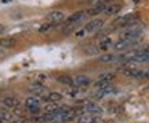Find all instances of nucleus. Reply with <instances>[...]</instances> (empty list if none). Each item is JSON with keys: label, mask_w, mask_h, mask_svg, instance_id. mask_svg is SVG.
Returning a JSON list of instances; mask_svg holds the SVG:
<instances>
[{"label": "nucleus", "mask_w": 149, "mask_h": 123, "mask_svg": "<svg viewBox=\"0 0 149 123\" xmlns=\"http://www.w3.org/2000/svg\"><path fill=\"white\" fill-rule=\"evenodd\" d=\"M66 21V15L61 10H53L47 15V23L53 24V26H58V24L64 23Z\"/></svg>", "instance_id": "obj_1"}, {"label": "nucleus", "mask_w": 149, "mask_h": 123, "mask_svg": "<svg viewBox=\"0 0 149 123\" xmlns=\"http://www.w3.org/2000/svg\"><path fill=\"white\" fill-rule=\"evenodd\" d=\"M85 16H87V13H85V11H77V13H74L71 18H66V21H64V30L72 29V27H74L77 23L84 21Z\"/></svg>", "instance_id": "obj_2"}, {"label": "nucleus", "mask_w": 149, "mask_h": 123, "mask_svg": "<svg viewBox=\"0 0 149 123\" xmlns=\"http://www.w3.org/2000/svg\"><path fill=\"white\" fill-rule=\"evenodd\" d=\"M104 26V21L101 19V18H95V19H91L90 23H87L85 24V27H84V30H85V34H91V32H98V30H101V27Z\"/></svg>", "instance_id": "obj_3"}, {"label": "nucleus", "mask_w": 149, "mask_h": 123, "mask_svg": "<svg viewBox=\"0 0 149 123\" xmlns=\"http://www.w3.org/2000/svg\"><path fill=\"white\" fill-rule=\"evenodd\" d=\"M2 104H3L5 109H16V107H19V97L18 96H13V94H8V96H3L2 97Z\"/></svg>", "instance_id": "obj_4"}, {"label": "nucleus", "mask_w": 149, "mask_h": 123, "mask_svg": "<svg viewBox=\"0 0 149 123\" xmlns=\"http://www.w3.org/2000/svg\"><path fill=\"white\" fill-rule=\"evenodd\" d=\"M136 45V40H125V39H119V42L114 43V50L116 51H128Z\"/></svg>", "instance_id": "obj_5"}, {"label": "nucleus", "mask_w": 149, "mask_h": 123, "mask_svg": "<svg viewBox=\"0 0 149 123\" xmlns=\"http://www.w3.org/2000/svg\"><path fill=\"white\" fill-rule=\"evenodd\" d=\"M90 83H91V78L88 77V75L79 74V75H75V77H74V86L75 88H87Z\"/></svg>", "instance_id": "obj_6"}, {"label": "nucleus", "mask_w": 149, "mask_h": 123, "mask_svg": "<svg viewBox=\"0 0 149 123\" xmlns=\"http://www.w3.org/2000/svg\"><path fill=\"white\" fill-rule=\"evenodd\" d=\"M133 23H135V16H133V15H127V16H123V18H117L112 23V27H125V26L133 24Z\"/></svg>", "instance_id": "obj_7"}, {"label": "nucleus", "mask_w": 149, "mask_h": 123, "mask_svg": "<svg viewBox=\"0 0 149 123\" xmlns=\"http://www.w3.org/2000/svg\"><path fill=\"white\" fill-rule=\"evenodd\" d=\"M40 96L39 94H31V96H27L26 97V109L29 110V109H34V107H40Z\"/></svg>", "instance_id": "obj_8"}, {"label": "nucleus", "mask_w": 149, "mask_h": 123, "mask_svg": "<svg viewBox=\"0 0 149 123\" xmlns=\"http://www.w3.org/2000/svg\"><path fill=\"white\" fill-rule=\"evenodd\" d=\"M141 35V30L139 29H127L120 34V39H125V40H136L138 37Z\"/></svg>", "instance_id": "obj_9"}, {"label": "nucleus", "mask_w": 149, "mask_h": 123, "mask_svg": "<svg viewBox=\"0 0 149 123\" xmlns=\"http://www.w3.org/2000/svg\"><path fill=\"white\" fill-rule=\"evenodd\" d=\"M106 5H107V3H98V5H93L91 8L85 10V13H87V16H96V15H100V13H104V10H106Z\"/></svg>", "instance_id": "obj_10"}, {"label": "nucleus", "mask_w": 149, "mask_h": 123, "mask_svg": "<svg viewBox=\"0 0 149 123\" xmlns=\"http://www.w3.org/2000/svg\"><path fill=\"white\" fill-rule=\"evenodd\" d=\"M40 99L47 101V102H58V101L63 99V94L58 93V91H52V93H48V94H42Z\"/></svg>", "instance_id": "obj_11"}, {"label": "nucleus", "mask_w": 149, "mask_h": 123, "mask_svg": "<svg viewBox=\"0 0 149 123\" xmlns=\"http://www.w3.org/2000/svg\"><path fill=\"white\" fill-rule=\"evenodd\" d=\"M0 122L2 123H11L13 122V113L10 109H2L0 110Z\"/></svg>", "instance_id": "obj_12"}, {"label": "nucleus", "mask_w": 149, "mask_h": 123, "mask_svg": "<svg viewBox=\"0 0 149 123\" xmlns=\"http://www.w3.org/2000/svg\"><path fill=\"white\" fill-rule=\"evenodd\" d=\"M13 46H16V39H13V37L0 39V48H13Z\"/></svg>", "instance_id": "obj_13"}, {"label": "nucleus", "mask_w": 149, "mask_h": 123, "mask_svg": "<svg viewBox=\"0 0 149 123\" xmlns=\"http://www.w3.org/2000/svg\"><path fill=\"white\" fill-rule=\"evenodd\" d=\"M123 74L125 75H128V77H135V78H141V77H144V74H143L139 69H135V67H127V69H123Z\"/></svg>", "instance_id": "obj_14"}, {"label": "nucleus", "mask_w": 149, "mask_h": 123, "mask_svg": "<svg viewBox=\"0 0 149 123\" xmlns=\"http://www.w3.org/2000/svg\"><path fill=\"white\" fill-rule=\"evenodd\" d=\"M58 82L66 86H74V77H71V75H59Z\"/></svg>", "instance_id": "obj_15"}, {"label": "nucleus", "mask_w": 149, "mask_h": 123, "mask_svg": "<svg viewBox=\"0 0 149 123\" xmlns=\"http://www.w3.org/2000/svg\"><path fill=\"white\" fill-rule=\"evenodd\" d=\"M29 90L32 91L34 94H39L40 91L45 90V85H43L42 82H32V83H31V86H29Z\"/></svg>", "instance_id": "obj_16"}, {"label": "nucleus", "mask_w": 149, "mask_h": 123, "mask_svg": "<svg viewBox=\"0 0 149 123\" xmlns=\"http://www.w3.org/2000/svg\"><path fill=\"white\" fill-rule=\"evenodd\" d=\"M116 59H117L116 55H103V56L98 58V61H100V62H114Z\"/></svg>", "instance_id": "obj_17"}, {"label": "nucleus", "mask_w": 149, "mask_h": 123, "mask_svg": "<svg viewBox=\"0 0 149 123\" xmlns=\"http://www.w3.org/2000/svg\"><path fill=\"white\" fill-rule=\"evenodd\" d=\"M114 77H116V74L114 72H106V74H101L100 77H98V80H104V82H112Z\"/></svg>", "instance_id": "obj_18"}, {"label": "nucleus", "mask_w": 149, "mask_h": 123, "mask_svg": "<svg viewBox=\"0 0 149 123\" xmlns=\"http://www.w3.org/2000/svg\"><path fill=\"white\" fill-rule=\"evenodd\" d=\"M119 5H106V10H104V13L106 15H116L117 11H119Z\"/></svg>", "instance_id": "obj_19"}, {"label": "nucleus", "mask_w": 149, "mask_h": 123, "mask_svg": "<svg viewBox=\"0 0 149 123\" xmlns=\"http://www.w3.org/2000/svg\"><path fill=\"white\" fill-rule=\"evenodd\" d=\"M53 27H55L53 24H50V23H45V24H42V26L39 27V32H40V34H47V32H50V30H52Z\"/></svg>", "instance_id": "obj_20"}, {"label": "nucleus", "mask_w": 149, "mask_h": 123, "mask_svg": "<svg viewBox=\"0 0 149 123\" xmlns=\"http://www.w3.org/2000/svg\"><path fill=\"white\" fill-rule=\"evenodd\" d=\"M111 45H112V40H111V39H104L103 42L98 45V48H100V50H106L107 46H111Z\"/></svg>", "instance_id": "obj_21"}, {"label": "nucleus", "mask_w": 149, "mask_h": 123, "mask_svg": "<svg viewBox=\"0 0 149 123\" xmlns=\"http://www.w3.org/2000/svg\"><path fill=\"white\" fill-rule=\"evenodd\" d=\"M82 35H85V30L82 29L80 32H75V37H82Z\"/></svg>", "instance_id": "obj_22"}, {"label": "nucleus", "mask_w": 149, "mask_h": 123, "mask_svg": "<svg viewBox=\"0 0 149 123\" xmlns=\"http://www.w3.org/2000/svg\"><path fill=\"white\" fill-rule=\"evenodd\" d=\"M3 32H5V27H3V26H0V35H2Z\"/></svg>", "instance_id": "obj_23"}, {"label": "nucleus", "mask_w": 149, "mask_h": 123, "mask_svg": "<svg viewBox=\"0 0 149 123\" xmlns=\"http://www.w3.org/2000/svg\"><path fill=\"white\" fill-rule=\"evenodd\" d=\"M0 123H2V122H0Z\"/></svg>", "instance_id": "obj_24"}]
</instances>
